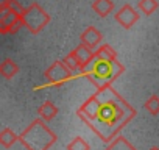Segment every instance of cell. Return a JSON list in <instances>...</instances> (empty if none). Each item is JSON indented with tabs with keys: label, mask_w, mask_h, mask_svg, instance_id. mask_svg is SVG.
Instances as JSON below:
<instances>
[{
	"label": "cell",
	"mask_w": 159,
	"mask_h": 150,
	"mask_svg": "<svg viewBox=\"0 0 159 150\" xmlns=\"http://www.w3.org/2000/svg\"><path fill=\"white\" fill-rule=\"evenodd\" d=\"M76 114L103 142H111L134 119L136 110L112 85H106L97 88L95 94L76 110Z\"/></svg>",
	"instance_id": "obj_1"
},
{
	"label": "cell",
	"mask_w": 159,
	"mask_h": 150,
	"mask_svg": "<svg viewBox=\"0 0 159 150\" xmlns=\"http://www.w3.org/2000/svg\"><path fill=\"white\" fill-rule=\"evenodd\" d=\"M123 72H125V66L119 59L106 61L95 56L92 63L81 70V75L89 78L97 88H102L106 85H112Z\"/></svg>",
	"instance_id": "obj_2"
},
{
	"label": "cell",
	"mask_w": 159,
	"mask_h": 150,
	"mask_svg": "<svg viewBox=\"0 0 159 150\" xmlns=\"http://www.w3.org/2000/svg\"><path fill=\"white\" fill-rule=\"evenodd\" d=\"M56 134L47 127V122L41 117L34 119L20 134L19 142L27 150H48L56 142Z\"/></svg>",
	"instance_id": "obj_3"
},
{
	"label": "cell",
	"mask_w": 159,
	"mask_h": 150,
	"mask_svg": "<svg viewBox=\"0 0 159 150\" xmlns=\"http://www.w3.org/2000/svg\"><path fill=\"white\" fill-rule=\"evenodd\" d=\"M22 19H24V27H27V30L33 35L41 33L50 24V16L38 3H31L28 8H25Z\"/></svg>",
	"instance_id": "obj_4"
},
{
	"label": "cell",
	"mask_w": 159,
	"mask_h": 150,
	"mask_svg": "<svg viewBox=\"0 0 159 150\" xmlns=\"http://www.w3.org/2000/svg\"><path fill=\"white\" fill-rule=\"evenodd\" d=\"M20 27H24L22 14H19L11 8H0V33L2 35L17 33Z\"/></svg>",
	"instance_id": "obj_5"
},
{
	"label": "cell",
	"mask_w": 159,
	"mask_h": 150,
	"mask_svg": "<svg viewBox=\"0 0 159 150\" xmlns=\"http://www.w3.org/2000/svg\"><path fill=\"white\" fill-rule=\"evenodd\" d=\"M72 75H73V72L67 67V64L64 61H55L45 70V78L53 86H61V85L67 83L72 78Z\"/></svg>",
	"instance_id": "obj_6"
},
{
	"label": "cell",
	"mask_w": 159,
	"mask_h": 150,
	"mask_svg": "<svg viewBox=\"0 0 159 150\" xmlns=\"http://www.w3.org/2000/svg\"><path fill=\"white\" fill-rule=\"evenodd\" d=\"M116 21L125 28V30H129L131 27H134V24L139 21V14L137 11L131 7V5H123L117 13H116Z\"/></svg>",
	"instance_id": "obj_7"
},
{
	"label": "cell",
	"mask_w": 159,
	"mask_h": 150,
	"mask_svg": "<svg viewBox=\"0 0 159 150\" xmlns=\"http://www.w3.org/2000/svg\"><path fill=\"white\" fill-rule=\"evenodd\" d=\"M72 52L75 53V56H76V59H78V63H80V67H81V70H83L84 67H88V66L92 63V59L95 58L94 49L88 47V45L83 44V42L80 44L76 49H73Z\"/></svg>",
	"instance_id": "obj_8"
},
{
	"label": "cell",
	"mask_w": 159,
	"mask_h": 150,
	"mask_svg": "<svg viewBox=\"0 0 159 150\" xmlns=\"http://www.w3.org/2000/svg\"><path fill=\"white\" fill-rule=\"evenodd\" d=\"M80 39H81V42L83 44H86L88 47H91V49H95V47H98L100 45V42H102V39H103V35L95 28V27H88L83 33H81V36H80Z\"/></svg>",
	"instance_id": "obj_9"
},
{
	"label": "cell",
	"mask_w": 159,
	"mask_h": 150,
	"mask_svg": "<svg viewBox=\"0 0 159 150\" xmlns=\"http://www.w3.org/2000/svg\"><path fill=\"white\" fill-rule=\"evenodd\" d=\"M17 72H19V64L14 59H11V58L3 59L2 64H0V75H2L3 78H7V80L16 77Z\"/></svg>",
	"instance_id": "obj_10"
},
{
	"label": "cell",
	"mask_w": 159,
	"mask_h": 150,
	"mask_svg": "<svg viewBox=\"0 0 159 150\" xmlns=\"http://www.w3.org/2000/svg\"><path fill=\"white\" fill-rule=\"evenodd\" d=\"M56 114H58V108H56V105H55L53 102H50V100H45V102L38 108V116H39L41 119H44L45 122L53 120V119L56 117Z\"/></svg>",
	"instance_id": "obj_11"
},
{
	"label": "cell",
	"mask_w": 159,
	"mask_h": 150,
	"mask_svg": "<svg viewBox=\"0 0 159 150\" xmlns=\"http://www.w3.org/2000/svg\"><path fill=\"white\" fill-rule=\"evenodd\" d=\"M92 10L100 17H106L114 11V2L112 0H95L92 2Z\"/></svg>",
	"instance_id": "obj_12"
},
{
	"label": "cell",
	"mask_w": 159,
	"mask_h": 150,
	"mask_svg": "<svg viewBox=\"0 0 159 150\" xmlns=\"http://www.w3.org/2000/svg\"><path fill=\"white\" fill-rule=\"evenodd\" d=\"M106 150H136V147L122 134H119L117 138H114L111 142H108Z\"/></svg>",
	"instance_id": "obj_13"
},
{
	"label": "cell",
	"mask_w": 159,
	"mask_h": 150,
	"mask_svg": "<svg viewBox=\"0 0 159 150\" xmlns=\"http://www.w3.org/2000/svg\"><path fill=\"white\" fill-rule=\"evenodd\" d=\"M17 141H19V134H16L11 128H3L2 131H0V144H2L5 148H10Z\"/></svg>",
	"instance_id": "obj_14"
},
{
	"label": "cell",
	"mask_w": 159,
	"mask_h": 150,
	"mask_svg": "<svg viewBox=\"0 0 159 150\" xmlns=\"http://www.w3.org/2000/svg\"><path fill=\"white\" fill-rule=\"evenodd\" d=\"M95 56H97V58H102V59H106V61H114V59H117L116 50H114L111 45H108V44L100 45V47L95 50Z\"/></svg>",
	"instance_id": "obj_15"
},
{
	"label": "cell",
	"mask_w": 159,
	"mask_h": 150,
	"mask_svg": "<svg viewBox=\"0 0 159 150\" xmlns=\"http://www.w3.org/2000/svg\"><path fill=\"white\" fill-rule=\"evenodd\" d=\"M143 108H145L151 116H157V114H159V96H156V94L150 96V97L145 100Z\"/></svg>",
	"instance_id": "obj_16"
},
{
	"label": "cell",
	"mask_w": 159,
	"mask_h": 150,
	"mask_svg": "<svg viewBox=\"0 0 159 150\" xmlns=\"http://www.w3.org/2000/svg\"><path fill=\"white\" fill-rule=\"evenodd\" d=\"M157 2L156 0H140L139 2V10L145 14V16H151L156 10H157Z\"/></svg>",
	"instance_id": "obj_17"
},
{
	"label": "cell",
	"mask_w": 159,
	"mask_h": 150,
	"mask_svg": "<svg viewBox=\"0 0 159 150\" xmlns=\"http://www.w3.org/2000/svg\"><path fill=\"white\" fill-rule=\"evenodd\" d=\"M67 150H91V145L81 136H76L67 144Z\"/></svg>",
	"instance_id": "obj_18"
},
{
	"label": "cell",
	"mask_w": 159,
	"mask_h": 150,
	"mask_svg": "<svg viewBox=\"0 0 159 150\" xmlns=\"http://www.w3.org/2000/svg\"><path fill=\"white\" fill-rule=\"evenodd\" d=\"M66 64H67V67L72 70V72H76V70H80L81 72V67H80V63H78V59H76V56H75V53L73 52H70L67 56H64V59H62Z\"/></svg>",
	"instance_id": "obj_19"
},
{
	"label": "cell",
	"mask_w": 159,
	"mask_h": 150,
	"mask_svg": "<svg viewBox=\"0 0 159 150\" xmlns=\"http://www.w3.org/2000/svg\"><path fill=\"white\" fill-rule=\"evenodd\" d=\"M148 150H159V147H150Z\"/></svg>",
	"instance_id": "obj_20"
}]
</instances>
